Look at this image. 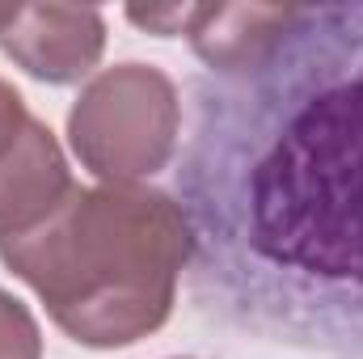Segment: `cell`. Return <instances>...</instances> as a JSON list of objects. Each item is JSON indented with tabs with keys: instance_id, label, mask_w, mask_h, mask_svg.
<instances>
[{
	"instance_id": "cell-1",
	"label": "cell",
	"mask_w": 363,
	"mask_h": 359,
	"mask_svg": "<svg viewBox=\"0 0 363 359\" xmlns=\"http://www.w3.org/2000/svg\"><path fill=\"white\" fill-rule=\"evenodd\" d=\"M174 207L207 321L363 359V0L287 4L194 77Z\"/></svg>"
},
{
	"instance_id": "cell-2",
	"label": "cell",
	"mask_w": 363,
	"mask_h": 359,
	"mask_svg": "<svg viewBox=\"0 0 363 359\" xmlns=\"http://www.w3.org/2000/svg\"><path fill=\"white\" fill-rule=\"evenodd\" d=\"M0 258L30 279L55 321L89 347H123L161 326L114 275L174 300L178 263L186 267V228L165 194L77 190L30 233L0 237Z\"/></svg>"
},
{
	"instance_id": "cell-3",
	"label": "cell",
	"mask_w": 363,
	"mask_h": 359,
	"mask_svg": "<svg viewBox=\"0 0 363 359\" xmlns=\"http://www.w3.org/2000/svg\"><path fill=\"white\" fill-rule=\"evenodd\" d=\"M81 161L101 178H140L174 157L178 93L165 72L123 64L97 77L68 118Z\"/></svg>"
},
{
	"instance_id": "cell-4",
	"label": "cell",
	"mask_w": 363,
	"mask_h": 359,
	"mask_svg": "<svg viewBox=\"0 0 363 359\" xmlns=\"http://www.w3.org/2000/svg\"><path fill=\"white\" fill-rule=\"evenodd\" d=\"M106 43V21L97 9H64V4H26L0 30V47L38 81L64 85L81 81L97 64Z\"/></svg>"
},
{
	"instance_id": "cell-5",
	"label": "cell",
	"mask_w": 363,
	"mask_h": 359,
	"mask_svg": "<svg viewBox=\"0 0 363 359\" xmlns=\"http://www.w3.org/2000/svg\"><path fill=\"white\" fill-rule=\"evenodd\" d=\"M72 194L68 165L43 123H26L13 153L0 161V237H21Z\"/></svg>"
},
{
	"instance_id": "cell-6",
	"label": "cell",
	"mask_w": 363,
	"mask_h": 359,
	"mask_svg": "<svg viewBox=\"0 0 363 359\" xmlns=\"http://www.w3.org/2000/svg\"><path fill=\"white\" fill-rule=\"evenodd\" d=\"M0 359H38V330L30 313L0 292Z\"/></svg>"
},
{
	"instance_id": "cell-7",
	"label": "cell",
	"mask_w": 363,
	"mask_h": 359,
	"mask_svg": "<svg viewBox=\"0 0 363 359\" xmlns=\"http://www.w3.org/2000/svg\"><path fill=\"white\" fill-rule=\"evenodd\" d=\"M199 13H203V4H169V9H127V17H131L135 26H144V30H152V34H161V38H169V34H190V30H194V21H199Z\"/></svg>"
},
{
	"instance_id": "cell-8",
	"label": "cell",
	"mask_w": 363,
	"mask_h": 359,
	"mask_svg": "<svg viewBox=\"0 0 363 359\" xmlns=\"http://www.w3.org/2000/svg\"><path fill=\"white\" fill-rule=\"evenodd\" d=\"M26 123H30V114H26V106H21V93L9 89V85L0 81V161L13 153V144L21 140Z\"/></svg>"
},
{
	"instance_id": "cell-9",
	"label": "cell",
	"mask_w": 363,
	"mask_h": 359,
	"mask_svg": "<svg viewBox=\"0 0 363 359\" xmlns=\"http://www.w3.org/2000/svg\"><path fill=\"white\" fill-rule=\"evenodd\" d=\"M17 9H21V4H0V30L13 21V13H17Z\"/></svg>"
}]
</instances>
